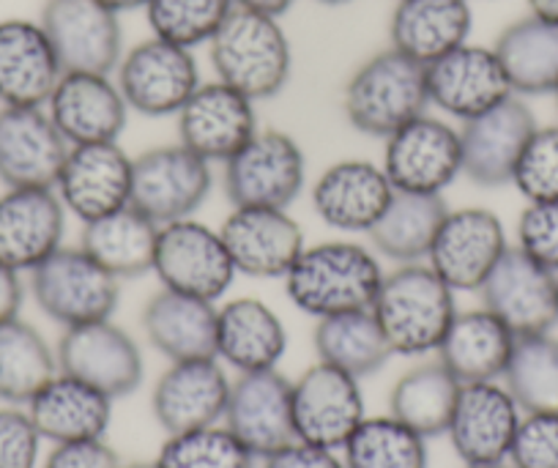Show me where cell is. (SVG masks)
I'll list each match as a JSON object with an SVG mask.
<instances>
[{"mask_svg":"<svg viewBox=\"0 0 558 468\" xmlns=\"http://www.w3.org/2000/svg\"><path fill=\"white\" fill-rule=\"evenodd\" d=\"M41 28L63 72L110 74L123 56L118 12L101 0H47Z\"/></svg>","mask_w":558,"mask_h":468,"instance_id":"obj_14","label":"cell"},{"mask_svg":"<svg viewBox=\"0 0 558 468\" xmlns=\"http://www.w3.org/2000/svg\"><path fill=\"white\" fill-rule=\"evenodd\" d=\"M66 208L50 187H7L0 195V263L34 272L63 247Z\"/></svg>","mask_w":558,"mask_h":468,"instance_id":"obj_22","label":"cell"},{"mask_svg":"<svg viewBox=\"0 0 558 468\" xmlns=\"http://www.w3.org/2000/svg\"><path fill=\"white\" fill-rule=\"evenodd\" d=\"M425 80L430 105L458 121L482 116L498 101L514 96L496 50L469 41L427 63Z\"/></svg>","mask_w":558,"mask_h":468,"instance_id":"obj_19","label":"cell"},{"mask_svg":"<svg viewBox=\"0 0 558 468\" xmlns=\"http://www.w3.org/2000/svg\"><path fill=\"white\" fill-rule=\"evenodd\" d=\"M342 452L345 468H427V439L391 413L364 417Z\"/></svg>","mask_w":558,"mask_h":468,"instance_id":"obj_41","label":"cell"},{"mask_svg":"<svg viewBox=\"0 0 558 468\" xmlns=\"http://www.w3.org/2000/svg\"><path fill=\"white\" fill-rule=\"evenodd\" d=\"M58 370L118 400L143 384V353L132 335L107 321L69 326L56 348Z\"/></svg>","mask_w":558,"mask_h":468,"instance_id":"obj_12","label":"cell"},{"mask_svg":"<svg viewBox=\"0 0 558 468\" xmlns=\"http://www.w3.org/2000/svg\"><path fill=\"white\" fill-rule=\"evenodd\" d=\"M514 332L487 307L454 315L438 346V362L460 381H501L514 348Z\"/></svg>","mask_w":558,"mask_h":468,"instance_id":"obj_33","label":"cell"},{"mask_svg":"<svg viewBox=\"0 0 558 468\" xmlns=\"http://www.w3.org/2000/svg\"><path fill=\"white\" fill-rule=\"evenodd\" d=\"M391 195L395 187L380 165L367 159H342L318 176L313 187V208L329 228L342 233H367L389 206Z\"/></svg>","mask_w":558,"mask_h":468,"instance_id":"obj_28","label":"cell"},{"mask_svg":"<svg viewBox=\"0 0 558 468\" xmlns=\"http://www.w3.org/2000/svg\"><path fill=\"white\" fill-rule=\"evenodd\" d=\"M235 7L241 9H252V12H263L271 14V17H282L288 9L296 3V0H233Z\"/></svg>","mask_w":558,"mask_h":468,"instance_id":"obj_51","label":"cell"},{"mask_svg":"<svg viewBox=\"0 0 558 468\" xmlns=\"http://www.w3.org/2000/svg\"><path fill=\"white\" fill-rule=\"evenodd\" d=\"M518 247L558 274V201L529 203L518 219Z\"/></svg>","mask_w":558,"mask_h":468,"instance_id":"obj_46","label":"cell"},{"mask_svg":"<svg viewBox=\"0 0 558 468\" xmlns=\"http://www.w3.org/2000/svg\"><path fill=\"white\" fill-rule=\"evenodd\" d=\"M69 143L45 107L0 110V184L50 187L66 163Z\"/></svg>","mask_w":558,"mask_h":468,"instance_id":"obj_24","label":"cell"},{"mask_svg":"<svg viewBox=\"0 0 558 468\" xmlns=\"http://www.w3.org/2000/svg\"><path fill=\"white\" fill-rule=\"evenodd\" d=\"M219 236L235 272L260 279L286 277L307 247L302 225L288 214V208L233 206Z\"/></svg>","mask_w":558,"mask_h":468,"instance_id":"obj_20","label":"cell"},{"mask_svg":"<svg viewBox=\"0 0 558 468\" xmlns=\"http://www.w3.org/2000/svg\"><path fill=\"white\" fill-rule=\"evenodd\" d=\"M222 168L225 195L233 206L291 208L307 181L302 145L279 129H257Z\"/></svg>","mask_w":558,"mask_h":468,"instance_id":"obj_6","label":"cell"},{"mask_svg":"<svg viewBox=\"0 0 558 468\" xmlns=\"http://www.w3.org/2000/svg\"><path fill=\"white\" fill-rule=\"evenodd\" d=\"M512 184L529 203L558 201V123L534 129L518 159Z\"/></svg>","mask_w":558,"mask_h":468,"instance_id":"obj_44","label":"cell"},{"mask_svg":"<svg viewBox=\"0 0 558 468\" xmlns=\"http://www.w3.org/2000/svg\"><path fill=\"white\" fill-rule=\"evenodd\" d=\"M148 340L170 362L217 359V307L214 301L162 288L143 310Z\"/></svg>","mask_w":558,"mask_h":468,"instance_id":"obj_31","label":"cell"},{"mask_svg":"<svg viewBox=\"0 0 558 468\" xmlns=\"http://www.w3.org/2000/svg\"><path fill=\"white\" fill-rule=\"evenodd\" d=\"M159 225L134 206L105 214L83 225L80 247L116 279H134L154 272Z\"/></svg>","mask_w":558,"mask_h":468,"instance_id":"obj_34","label":"cell"},{"mask_svg":"<svg viewBox=\"0 0 558 468\" xmlns=\"http://www.w3.org/2000/svg\"><path fill=\"white\" fill-rule=\"evenodd\" d=\"M525 3H529V14L558 23V0H525Z\"/></svg>","mask_w":558,"mask_h":468,"instance_id":"obj_52","label":"cell"},{"mask_svg":"<svg viewBox=\"0 0 558 468\" xmlns=\"http://www.w3.org/2000/svg\"><path fill=\"white\" fill-rule=\"evenodd\" d=\"M116 72V83L129 110L148 118L179 116L181 107L201 85V69L192 50L159 36L123 52Z\"/></svg>","mask_w":558,"mask_h":468,"instance_id":"obj_9","label":"cell"},{"mask_svg":"<svg viewBox=\"0 0 558 468\" xmlns=\"http://www.w3.org/2000/svg\"><path fill=\"white\" fill-rule=\"evenodd\" d=\"M536 127L534 112L520 96H509L482 116L463 121L460 151L465 179L487 190L512 184L520 154Z\"/></svg>","mask_w":558,"mask_h":468,"instance_id":"obj_17","label":"cell"},{"mask_svg":"<svg viewBox=\"0 0 558 468\" xmlns=\"http://www.w3.org/2000/svg\"><path fill=\"white\" fill-rule=\"evenodd\" d=\"M143 9L154 36L192 50L214 39L235 3L233 0H148Z\"/></svg>","mask_w":558,"mask_h":468,"instance_id":"obj_42","label":"cell"},{"mask_svg":"<svg viewBox=\"0 0 558 468\" xmlns=\"http://www.w3.org/2000/svg\"><path fill=\"white\" fill-rule=\"evenodd\" d=\"M482 301L514 337L545 335L558 324V274L509 247L480 288Z\"/></svg>","mask_w":558,"mask_h":468,"instance_id":"obj_11","label":"cell"},{"mask_svg":"<svg viewBox=\"0 0 558 468\" xmlns=\"http://www.w3.org/2000/svg\"><path fill=\"white\" fill-rule=\"evenodd\" d=\"M425 67L400 50L375 52L351 74L342 94V110L356 132L389 137L408 121L427 112Z\"/></svg>","mask_w":558,"mask_h":468,"instance_id":"obj_4","label":"cell"},{"mask_svg":"<svg viewBox=\"0 0 558 468\" xmlns=\"http://www.w3.org/2000/svg\"><path fill=\"white\" fill-rule=\"evenodd\" d=\"M465 468H512L509 463H487V466H465Z\"/></svg>","mask_w":558,"mask_h":468,"instance_id":"obj_55","label":"cell"},{"mask_svg":"<svg viewBox=\"0 0 558 468\" xmlns=\"http://www.w3.org/2000/svg\"><path fill=\"white\" fill-rule=\"evenodd\" d=\"M20 274L23 272L0 263V324L20 319V307H23L25 296V285Z\"/></svg>","mask_w":558,"mask_h":468,"instance_id":"obj_50","label":"cell"},{"mask_svg":"<svg viewBox=\"0 0 558 468\" xmlns=\"http://www.w3.org/2000/svg\"><path fill=\"white\" fill-rule=\"evenodd\" d=\"M449 214L444 195H418V192H397L378 223L367 230L375 252L389 261L422 263L430 255L438 228Z\"/></svg>","mask_w":558,"mask_h":468,"instance_id":"obj_36","label":"cell"},{"mask_svg":"<svg viewBox=\"0 0 558 468\" xmlns=\"http://www.w3.org/2000/svg\"><path fill=\"white\" fill-rule=\"evenodd\" d=\"M263 468H345V460L335 449H324V446L296 439L263 457Z\"/></svg>","mask_w":558,"mask_h":468,"instance_id":"obj_49","label":"cell"},{"mask_svg":"<svg viewBox=\"0 0 558 468\" xmlns=\"http://www.w3.org/2000/svg\"><path fill=\"white\" fill-rule=\"evenodd\" d=\"M384 268L373 250L356 241H320L304 247L286 279L293 304L313 319L369 310L384 283Z\"/></svg>","mask_w":558,"mask_h":468,"instance_id":"obj_1","label":"cell"},{"mask_svg":"<svg viewBox=\"0 0 558 468\" xmlns=\"http://www.w3.org/2000/svg\"><path fill=\"white\" fill-rule=\"evenodd\" d=\"M257 457L225 424L168 435L159 449V468H255Z\"/></svg>","mask_w":558,"mask_h":468,"instance_id":"obj_43","label":"cell"},{"mask_svg":"<svg viewBox=\"0 0 558 468\" xmlns=\"http://www.w3.org/2000/svg\"><path fill=\"white\" fill-rule=\"evenodd\" d=\"M460 381L441 362H425L397 379L389 395V413L416 430L425 439H436L449 430Z\"/></svg>","mask_w":558,"mask_h":468,"instance_id":"obj_37","label":"cell"},{"mask_svg":"<svg viewBox=\"0 0 558 468\" xmlns=\"http://www.w3.org/2000/svg\"><path fill=\"white\" fill-rule=\"evenodd\" d=\"M45 468H123V463L105 439H88L52 446Z\"/></svg>","mask_w":558,"mask_h":468,"instance_id":"obj_48","label":"cell"},{"mask_svg":"<svg viewBox=\"0 0 558 468\" xmlns=\"http://www.w3.org/2000/svg\"><path fill=\"white\" fill-rule=\"evenodd\" d=\"M471 25V0H397L389 23L391 47L427 67L465 45Z\"/></svg>","mask_w":558,"mask_h":468,"instance_id":"obj_32","label":"cell"},{"mask_svg":"<svg viewBox=\"0 0 558 468\" xmlns=\"http://www.w3.org/2000/svg\"><path fill=\"white\" fill-rule=\"evenodd\" d=\"M380 168L397 192L444 195V190L463 176L460 129L422 112L386 137Z\"/></svg>","mask_w":558,"mask_h":468,"instance_id":"obj_8","label":"cell"},{"mask_svg":"<svg viewBox=\"0 0 558 468\" xmlns=\"http://www.w3.org/2000/svg\"><path fill=\"white\" fill-rule=\"evenodd\" d=\"M56 373V351L34 326L20 319L0 324V400L28 406Z\"/></svg>","mask_w":558,"mask_h":468,"instance_id":"obj_39","label":"cell"},{"mask_svg":"<svg viewBox=\"0 0 558 468\" xmlns=\"http://www.w3.org/2000/svg\"><path fill=\"white\" fill-rule=\"evenodd\" d=\"M364 419L356 375L315 362L293 381V430L299 441L340 452Z\"/></svg>","mask_w":558,"mask_h":468,"instance_id":"obj_13","label":"cell"},{"mask_svg":"<svg viewBox=\"0 0 558 468\" xmlns=\"http://www.w3.org/2000/svg\"><path fill=\"white\" fill-rule=\"evenodd\" d=\"M501 379L523 413L558 411L556 337H550V332L518 337Z\"/></svg>","mask_w":558,"mask_h":468,"instance_id":"obj_40","label":"cell"},{"mask_svg":"<svg viewBox=\"0 0 558 468\" xmlns=\"http://www.w3.org/2000/svg\"><path fill=\"white\" fill-rule=\"evenodd\" d=\"M41 439L52 444L105 439L112 419V397L58 370L25 406Z\"/></svg>","mask_w":558,"mask_h":468,"instance_id":"obj_30","label":"cell"},{"mask_svg":"<svg viewBox=\"0 0 558 468\" xmlns=\"http://www.w3.org/2000/svg\"><path fill=\"white\" fill-rule=\"evenodd\" d=\"M553 96H556V101H558V91H556V94H553Z\"/></svg>","mask_w":558,"mask_h":468,"instance_id":"obj_57","label":"cell"},{"mask_svg":"<svg viewBox=\"0 0 558 468\" xmlns=\"http://www.w3.org/2000/svg\"><path fill=\"white\" fill-rule=\"evenodd\" d=\"M222 424L255 457H268L296 441L293 430V381L277 370L239 373L230 381Z\"/></svg>","mask_w":558,"mask_h":468,"instance_id":"obj_16","label":"cell"},{"mask_svg":"<svg viewBox=\"0 0 558 468\" xmlns=\"http://www.w3.org/2000/svg\"><path fill=\"white\" fill-rule=\"evenodd\" d=\"M514 96L558 91V23L529 14L501 31L493 45Z\"/></svg>","mask_w":558,"mask_h":468,"instance_id":"obj_35","label":"cell"},{"mask_svg":"<svg viewBox=\"0 0 558 468\" xmlns=\"http://www.w3.org/2000/svg\"><path fill=\"white\" fill-rule=\"evenodd\" d=\"M211 163L184 143L157 145L132 163V201L129 206L157 225L190 219L211 192Z\"/></svg>","mask_w":558,"mask_h":468,"instance_id":"obj_7","label":"cell"},{"mask_svg":"<svg viewBox=\"0 0 558 468\" xmlns=\"http://www.w3.org/2000/svg\"><path fill=\"white\" fill-rule=\"evenodd\" d=\"M286 348V324L266 301L244 296L217 307V359L235 373L277 370Z\"/></svg>","mask_w":558,"mask_h":468,"instance_id":"obj_29","label":"cell"},{"mask_svg":"<svg viewBox=\"0 0 558 468\" xmlns=\"http://www.w3.org/2000/svg\"><path fill=\"white\" fill-rule=\"evenodd\" d=\"M230 379L219 359L170 362L151 395L154 417L168 435L219 424L228 406Z\"/></svg>","mask_w":558,"mask_h":468,"instance_id":"obj_26","label":"cell"},{"mask_svg":"<svg viewBox=\"0 0 558 468\" xmlns=\"http://www.w3.org/2000/svg\"><path fill=\"white\" fill-rule=\"evenodd\" d=\"M507 460L512 468H558V411L523 413Z\"/></svg>","mask_w":558,"mask_h":468,"instance_id":"obj_45","label":"cell"},{"mask_svg":"<svg viewBox=\"0 0 558 468\" xmlns=\"http://www.w3.org/2000/svg\"><path fill=\"white\" fill-rule=\"evenodd\" d=\"M31 290L47 319L69 329L112 319L121 279L101 268L83 247H61L31 272Z\"/></svg>","mask_w":558,"mask_h":468,"instance_id":"obj_5","label":"cell"},{"mask_svg":"<svg viewBox=\"0 0 558 468\" xmlns=\"http://www.w3.org/2000/svg\"><path fill=\"white\" fill-rule=\"evenodd\" d=\"M318 3H326V7H342L348 0H318Z\"/></svg>","mask_w":558,"mask_h":468,"instance_id":"obj_56","label":"cell"},{"mask_svg":"<svg viewBox=\"0 0 558 468\" xmlns=\"http://www.w3.org/2000/svg\"><path fill=\"white\" fill-rule=\"evenodd\" d=\"M123 468H159V466H157V460H154V463H129V466H123Z\"/></svg>","mask_w":558,"mask_h":468,"instance_id":"obj_54","label":"cell"},{"mask_svg":"<svg viewBox=\"0 0 558 468\" xmlns=\"http://www.w3.org/2000/svg\"><path fill=\"white\" fill-rule=\"evenodd\" d=\"M179 143L206 163L225 165L257 132L255 101L228 83H201L179 110Z\"/></svg>","mask_w":558,"mask_h":468,"instance_id":"obj_23","label":"cell"},{"mask_svg":"<svg viewBox=\"0 0 558 468\" xmlns=\"http://www.w3.org/2000/svg\"><path fill=\"white\" fill-rule=\"evenodd\" d=\"M45 107L69 145L116 143L129 118L116 80L94 72H63Z\"/></svg>","mask_w":558,"mask_h":468,"instance_id":"obj_25","label":"cell"},{"mask_svg":"<svg viewBox=\"0 0 558 468\" xmlns=\"http://www.w3.org/2000/svg\"><path fill=\"white\" fill-rule=\"evenodd\" d=\"M373 315L391 353L425 357L438 351L458 304L454 290L427 263H400L395 272L384 274Z\"/></svg>","mask_w":558,"mask_h":468,"instance_id":"obj_2","label":"cell"},{"mask_svg":"<svg viewBox=\"0 0 558 468\" xmlns=\"http://www.w3.org/2000/svg\"><path fill=\"white\" fill-rule=\"evenodd\" d=\"M132 156L116 143L69 145L66 163L56 181L63 208L80 219L94 223L118 212L132 201Z\"/></svg>","mask_w":558,"mask_h":468,"instance_id":"obj_18","label":"cell"},{"mask_svg":"<svg viewBox=\"0 0 558 468\" xmlns=\"http://www.w3.org/2000/svg\"><path fill=\"white\" fill-rule=\"evenodd\" d=\"M208 45L217 80L252 101L271 99L291 80V41L271 14L235 7Z\"/></svg>","mask_w":558,"mask_h":468,"instance_id":"obj_3","label":"cell"},{"mask_svg":"<svg viewBox=\"0 0 558 468\" xmlns=\"http://www.w3.org/2000/svg\"><path fill=\"white\" fill-rule=\"evenodd\" d=\"M520 413L514 397L498 381L463 384L447 430L452 449L465 466L507 463Z\"/></svg>","mask_w":558,"mask_h":468,"instance_id":"obj_21","label":"cell"},{"mask_svg":"<svg viewBox=\"0 0 558 468\" xmlns=\"http://www.w3.org/2000/svg\"><path fill=\"white\" fill-rule=\"evenodd\" d=\"M105 7H110L112 12H132V9H143L148 3V0H101Z\"/></svg>","mask_w":558,"mask_h":468,"instance_id":"obj_53","label":"cell"},{"mask_svg":"<svg viewBox=\"0 0 558 468\" xmlns=\"http://www.w3.org/2000/svg\"><path fill=\"white\" fill-rule=\"evenodd\" d=\"M41 441L28 411L0 408V468H36Z\"/></svg>","mask_w":558,"mask_h":468,"instance_id":"obj_47","label":"cell"},{"mask_svg":"<svg viewBox=\"0 0 558 468\" xmlns=\"http://www.w3.org/2000/svg\"><path fill=\"white\" fill-rule=\"evenodd\" d=\"M63 77L52 41L34 20H0V101L45 107Z\"/></svg>","mask_w":558,"mask_h":468,"instance_id":"obj_27","label":"cell"},{"mask_svg":"<svg viewBox=\"0 0 558 468\" xmlns=\"http://www.w3.org/2000/svg\"><path fill=\"white\" fill-rule=\"evenodd\" d=\"M154 274L162 288L197 299L217 301L233 285L235 266L225 247L219 230L197 219L159 225L157 252H154Z\"/></svg>","mask_w":558,"mask_h":468,"instance_id":"obj_10","label":"cell"},{"mask_svg":"<svg viewBox=\"0 0 558 468\" xmlns=\"http://www.w3.org/2000/svg\"><path fill=\"white\" fill-rule=\"evenodd\" d=\"M313 340L318 362L345 370L359 381L378 373L391 357V348L378 319L373 315V307L318 319Z\"/></svg>","mask_w":558,"mask_h":468,"instance_id":"obj_38","label":"cell"},{"mask_svg":"<svg viewBox=\"0 0 558 468\" xmlns=\"http://www.w3.org/2000/svg\"><path fill=\"white\" fill-rule=\"evenodd\" d=\"M509 250L504 223L490 208H449L427 255V266L452 290H480Z\"/></svg>","mask_w":558,"mask_h":468,"instance_id":"obj_15","label":"cell"}]
</instances>
